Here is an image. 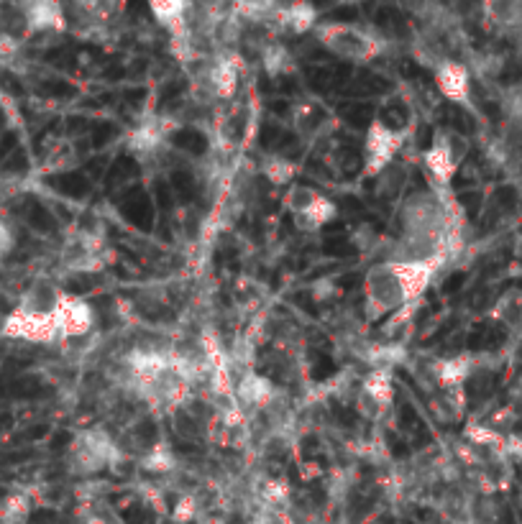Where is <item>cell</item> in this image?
<instances>
[{"mask_svg": "<svg viewBox=\"0 0 522 524\" xmlns=\"http://www.w3.org/2000/svg\"><path fill=\"white\" fill-rule=\"evenodd\" d=\"M172 190H174V195L180 197L182 202H187V200H192V197H195V192H198V185L192 182L190 174H174Z\"/></svg>", "mask_w": 522, "mask_h": 524, "instance_id": "7", "label": "cell"}, {"mask_svg": "<svg viewBox=\"0 0 522 524\" xmlns=\"http://www.w3.org/2000/svg\"><path fill=\"white\" fill-rule=\"evenodd\" d=\"M325 41H328L333 49H338L341 54H346V57H361V54L369 49L366 36H361L359 31H351L348 26H336Z\"/></svg>", "mask_w": 522, "mask_h": 524, "instance_id": "3", "label": "cell"}, {"mask_svg": "<svg viewBox=\"0 0 522 524\" xmlns=\"http://www.w3.org/2000/svg\"><path fill=\"white\" fill-rule=\"evenodd\" d=\"M279 139H282V131H279V128L264 126V131H261V144L269 146V144H274V141H279Z\"/></svg>", "mask_w": 522, "mask_h": 524, "instance_id": "12", "label": "cell"}, {"mask_svg": "<svg viewBox=\"0 0 522 524\" xmlns=\"http://www.w3.org/2000/svg\"><path fill=\"white\" fill-rule=\"evenodd\" d=\"M405 118H407V113H405V108H400V105H389V108L384 110V121L392 123V126H400Z\"/></svg>", "mask_w": 522, "mask_h": 524, "instance_id": "11", "label": "cell"}, {"mask_svg": "<svg viewBox=\"0 0 522 524\" xmlns=\"http://www.w3.org/2000/svg\"><path fill=\"white\" fill-rule=\"evenodd\" d=\"M111 136H113L111 126H98V131H95V144H105Z\"/></svg>", "mask_w": 522, "mask_h": 524, "instance_id": "13", "label": "cell"}, {"mask_svg": "<svg viewBox=\"0 0 522 524\" xmlns=\"http://www.w3.org/2000/svg\"><path fill=\"white\" fill-rule=\"evenodd\" d=\"M343 113H346V121H351V126H364V123L372 121V108H369V105H364V103L348 105Z\"/></svg>", "mask_w": 522, "mask_h": 524, "instance_id": "8", "label": "cell"}, {"mask_svg": "<svg viewBox=\"0 0 522 524\" xmlns=\"http://www.w3.org/2000/svg\"><path fill=\"white\" fill-rule=\"evenodd\" d=\"M3 8H6V0H0V13H3Z\"/></svg>", "mask_w": 522, "mask_h": 524, "instance_id": "16", "label": "cell"}, {"mask_svg": "<svg viewBox=\"0 0 522 524\" xmlns=\"http://www.w3.org/2000/svg\"><path fill=\"white\" fill-rule=\"evenodd\" d=\"M0 238H3V225H0Z\"/></svg>", "mask_w": 522, "mask_h": 524, "instance_id": "17", "label": "cell"}, {"mask_svg": "<svg viewBox=\"0 0 522 524\" xmlns=\"http://www.w3.org/2000/svg\"><path fill=\"white\" fill-rule=\"evenodd\" d=\"M146 3H149L151 13H154L159 21L169 24V21H174V18L182 16L187 0H146Z\"/></svg>", "mask_w": 522, "mask_h": 524, "instance_id": "5", "label": "cell"}, {"mask_svg": "<svg viewBox=\"0 0 522 524\" xmlns=\"http://www.w3.org/2000/svg\"><path fill=\"white\" fill-rule=\"evenodd\" d=\"M333 371H336V366H333L331 358H325V356H318L315 358V379H325V376H331Z\"/></svg>", "mask_w": 522, "mask_h": 524, "instance_id": "10", "label": "cell"}, {"mask_svg": "<svg viewBox=\"0 0 522 524\" xmlns=\"http://www.w3.org/2000/svg\"><path fill=\"white\" fill-rule=\"evenodd\" d=\"M325 254H331V256H354L356 248L351 246V243H346V241H331V243H328V246H325Z\"/></svg>", "mask_w": 522, "mask_h": 524, "instance_id": "9", "label": "cell"}, {"mask_svg": "<svg viewBox=\"0 0 522 524\" xmlns=\"http://www.w3.org/2000/svg\"><path fill=\"white\" fill-rule=\"evenodd\" d=\"M126 215L134 220L136 225H141V228H149V225H151V205H149V200H146L144 192L134 190L131 195L126 197Z\"/></svg>", "mask_w": 522, "mask_h": 524, "instance_id": "4", "label": "cell"}, {"mask_svg": "<svg viewBox=\"0 0 522 524\" xmlns=\"http://www.w3.org/2000/svg\"><path fill=\"white\" fill-rule=\"evenodd\" d=\"M174 144L180 146V149L190 151V154H203L205 151V136L200 131H192V128H187V131H180L177 136H174Z\"/></svg>", "mask_w": 522, "mask_h": 524, "instance_id": "6", "label": "cell"}, {"mask_svg": "<svg viewBox=\"0 0 522 524\" xmlns=\"http://www.w3.org/2000/svg\"><path fill=\"white\" fill-rule=\"evenodd\" d=\"M18 11L24 13L29 31L62 29V3L59 0H16Z\"/></svg>", "mask_w": 522, "mask_h": 524, "instance_id": "1", "label": "cell"}, {"mask_svg": "<svg viewBox=\"0 0 522 524\" xmlns=\"http://www.w3.org/2000/svg\"><path fill=\"white\" fill-rule=\"evenodd\" d=\"M484 11L497 26L522 29V0H482Z\"/></svg>", "mask_w": 522, "mask_h": 524, "instance_id": "2", "label": "cell"}, {"mask_svg": "<svg viewBox=\"0 0 522 524\" xmlns=\"http://www.w3.org/2000/svg\"><path fill=\"white\" fill-rule=\"evenodd\" d=\"M157 200L162 208H169V187L167 185H157Z\"/></svg>", "mask_w": 522, "mask_h": 524, "instance_id": "14", "label": "cell"}, {"mask_svg": "<svg viewBox=\"0 0 522 524\" xmlns=\"http://www.w3.org/2000/svg\"><path fill=\"white\" fill-rule=\"evenodd\" d=\"M459 282H461V274H459V277H453L451 279V282H448V292H453V289H459Z\"/></svg>", "mask_w": 522, "mask_h": 524, "instance_id": "15", "label": "cell"}]
</instances>
